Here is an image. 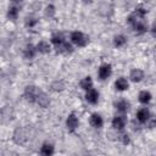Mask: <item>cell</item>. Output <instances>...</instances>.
Wrapping results in <instances>:
<instances>
[{
	"mask_svg": "<svg viewBox=\"0 0 156 156\" xmlns=\"http://www.w3.org/2000/svg\"><path fill=\"white\" fill-rule=\"evenodd\" d=\"M35 50L39 51L40 54H48V52H50V45L46 41H39L35 46Z\"/></svg>",
	"mask_w": 156,
	"mask_h": 156,
	"instance_id": "e0dca14e",
	"label": "cell"
},
{
	"mask_svg": "<svg viewBox=\"0 0 156 156\" xmlns=\"http://www.w3.org/2000/svg\"><path fill=\"white\" fill-rule=\"evenodd\" d=\"M56 51H57L58 54H71V52L73 51V49H72V45H71L69 43L65 41V43H62L61 45L56 46Z\"/></svg>",
	"mask_w": 156,
	"mask_h": 156,
	"instance_id": "9a60e30c",
	"label": "cell"
},
{
	"mask_svg": "<svg viewBox=\"0 0 156 156\" xmlns=\"http://www.w3.org/2000/svg\"><path fill=\"white\" fill-rule=\"evenodd\" d=\"M85 100H87L89 104H91V105L98 104V101H99V93H98L95 89L88 90L87 94H85Z\"/></svg>",
	"mask_w": 156,
	"mask_h": 156,
	"instance_id": "9c48e42d",
	"label": "cell"
},
{
	"mask_svg": "<svg viewBox=\"0 0 156 156\" xmlns=\"http://www.w3.org/2000/svg\"><path fill=\"white\" fill-rule=\"evenodd\" d=\"M128 87H129V83H128V80H127L124 77H121V78H118V79L115 82V88H116L118 91H124V90L128 89Z\"/></svg>",
	"mask_w": 156,
	"mask_h": 156,
	"instance_id": "7c38bea8",
	"label": "cell"
},
{
	"mask_svg": "<svg viewBox=\"0 0 156 156\" xmlns=\"http://www.w3.org/2000/svg\"><path fill=\"white\" fill-rule=\"evenodd\" d=\"M80 88L83 89V90H90V89H93V80H91V78L88 76V77H84L82 80H80Z\"/></svg>",
	"mask_w": 156,
	"mask_h": 156,
	"instance_id": "d6986e66",
	"label": "cell"
},
{
	"mask_svg": "<svg viewBox=\"0 0 156 156\" xmlns=\"http://www.w3.org/2000/svg\"><path fill=\"white\" fill-rule=\"evenodd\" d=\"M90 124L94 127V128H101L102 124H104V121H102V117L99 115V113H93L90 116Z\"/></svg>",
	"mask_w": 156,
	"mask_h": 156,
	"instance_id": "4fadbf2b",
	"label": "cell"
},
{
	"mask_svg": "<svg viewBox=\"0 0 156 156\" xmlns=\"http://www.w3.org/2000/svg\"><path fill=\"white\" fill-rule=\"evenodd\" d=\"M0 74H1V71H0Z\"/></svg>",
	"mask_w": 156,
	"mask_h": 156,
	"instance_id": "d4e9b609",
	"label": "cell"
},
{
	"mask_svg": "<svg viewBox=\"0 0 156 156\" xmlns=\"http://www.w3.org/2000/svg\"><path fill=\"white\" fill-rule=\"evenodd\" d=\"M45 10H46V11H45L46 16H49V17H51V16L54 15V12H55V7H54V5H48Z\"/></svg>",
	"mask_w": 156,
	"mask_h": 156,
	"instance_id": "cb8c5ba5",
	"label": "cell"
},
{
	"mask_svg": "<svg viewBox=\"0 0 156 156\" xmlns=\"http://www.w3.org/2000/svg\"><path fill=\"white\" fill-rule=\"evenodd\" d=\"M127 124V117L126 116H116L112 119V127L117 130H122Z\"/></svg>",
	"mask_w": 156,
	"mask_h": 156,
	"instance_id": "8992f818",
	"label": "cell"
},
{
	"mask_svg": "<svg viewBox=\"0 0 156 156\" xmlns=\"http://www.w3.org/2000/svg\"><path fill=\"white\" fill-rule=\"evenodd\" d=\"M66 40H65V37H63V34L62 33H55V34H52V37H51V43L55 45V46H58V45H61L62 43H65Z\"/></svg>",
	"mask_w": 156,
	"mask_h": 156,
	"instance_id": "ac0fdd59",
	"label": "cell"
},
{
	"mask_svg": "<svg viewBox=\"0 0 156 156\" xmlns=\"http://www.w3.org/2000/svg\"><path fill=\"white\" fill-rule=\"evenodd\" d=\"M146 12L147 11L144 7L139 6V7L135 9V11L133 13H130L128 16V22L132 24V28L136 34H143L147 29V24H146V22L144 20Z\"/></svg>",
	"mask_w": 156,
	"mask_h": 156,
	"instance_id": "6da1fadb",
	"label": "cell"
},
{
	"mask_svg": "<svg viewBox=\"0 0 156 156\" xmlns=\"http://www.w3.org/2000/svg\"><path fill=\"white\" fill-rule=\"evenodd\" d=\"M112 73V67L110 63H104L99 67V71H98V76L101 80H106Z\"/></svg>",
	"mask_w": 156,
	"mask_h": 156,
	"instance_id": "277c9868",
	"label": "cell"
},
{
	"mask_svg": "<svg viewBox=\"0 0 156 156\" xmlns=\"http://www.w3.org/2000/svg\"><path fill=\"white\" fill-rule=\"evenodd\" d=\"M151 115H150V111L146 108V107H143L140 110H138L136 112V119L140 122V123H146L149 119H150Z\"/></svg>",
	"mask_w": 156,
	"mask_h": 156,
	"instance_id": "52a82bcc",
	"label": "cell"
},
{
	"mask_svg": "<svg viewBox=\"0 0 156 156\" xmlns=\"http://www.w3.org/2000/svg\"><path fill=\"white\" fill-rule=\"evenodd\" d=\"M18 11H20V7L16 6V4H12L10 7H9V11H7V18L9 20H17L18 17Z\"/></svg>",
	"mask_w": 156,
	"mask_h": 156,
	"instance_id": "5bb4252c",
	"label": "cell"
},
{
	"mask_svg": "<svg viewBox=\"0 0 156 156\" xmlns=\"http://www.w3.org/2000/svg\"><path fill=\"white\" fill-rule=\"evenodd\" d=\"M24 23H26V26H27V27L33 28V27L38 23V20H37L34 16H27V17H26V22H24Z\"/></svg>",
	"mask_w": 156,
	"mask_h": 156,
	"instance_id": "603a6c76",
	"label": "cell"
},
{
	"mask_svg": "<svg viewBox=\"0 0 156 156\" xmlns=\"http://www.w3.org/2000/svg\"><path fill=\"white\" fill-rule=\"evenodd\" d=\"M79 124V121H78V117L74 115V113H69L67 119H66V127L69 132H74L76 128L78 127Z\"/></svg>",
	"mask_w": 156,
	"mask_h": 156,
	"instance_id": "5b68a950",
	"label": "cell"
},
{
	"mask_svg": "<svg viewBox=\"0 0 156 156\" xmlns=\"http://www.w3.org/2000/svg\"><path fill=\"white\" fill-rule=\"evenodd\" d=\"M71 41H72L74 45L83 48V46H85V45L89 43V38H88V35H85L84 33L76 30V32H72V33H71Z\"/></svg>",
	"mask_w": 156,
	"mask_h": 156,
	"instance_id": "7a4b0ae2",
	"label": "cell"
},
{
	"mask_svg": "<svg viewBox=\"0 0 156 156\" xmlns=\"http://www.w3.org/2000/svg\"><path fill=\"white\" fill-rule=\"evenodd\" d=\"M116 108L119 111V112H122V113H124V112H127L128 111V108H129V102L127 101V100H119V101H117L116 102Z\"/></svg>",
	"mask_w": 156,
	"mask_h": 156,
	"instance_id": "44dd1931",
	"label": "cell"
},
{
	"mask_svg": "<svg viewBox=\"0 0 156 156\" xmlns=\"http://www.w3.org/2000/svg\"><path fill=\"white\" fill-rule=\"evenodd\" d=\"M55 152V147L52 144L50 143H44L40 147V151H39V155L40 156H52Z\"/></svg>",
	"mask_w": 156,
	"mask_h": 156,
	"instance_id": "ba28073f",
	"label": "cell"
},
{
	"mask_svg": "<svg viewBox=\"0 0 156 156\" xmlns=\"http://www.w3.org/2000/svg\"><path fill=\"white\" fill-rule=\"evenodd\" d=\"M129 78H130L132 82L138 83V82H140V80L144 78V72H143L141 69H139V68H134V69L130 71V76H129Z\"/></svg>",
	"mask_w": 156,
	"mask_h": 156,
	"instance_id": "8fae6325",
	"label": "cell"
},
{
	"mask_svg": "<svg viewBox=\"0 0 156 156\" xmlns=\"http://www.w3.org/2000/svg\"><path fill=\"white\" fill-rule=\"evenodd\" d=\"M139 101H140L141 104H144V105L149 104V102L151 101V94H150V91H147V90L140 91V93H139Z\"/></svg>",
	"mask_w": 156,
	"mask_h": 156,
	"instance_id": "ffe728a7",
	"label": "cell"
},
{
	"mask_svg": "<svg viewBox=\"0 0 156 156\" xmlns=\"http://www.w3.org/2000/svg\"><path fill=\"white\" fill-rule=\"evenodd\" d=\"M35 52H37L35 46H33L32 44H28V45L26 46L24 51H23V55H24V57H26V58L30 60V58H33V57L35 56Z\"/></svg>",
	"mask_w": 156,
	"mask_h": 156,
	"instance_id": "2e32d148",
	"label": "cell"
},
{
	"mask_svg": "<svg viewBox=\"0 0 156 156\" xmlns=\"http://www.w3.org/2000/svg\"><path fill=\"white\" fill-rule=\"evenodd\" d=\"M39 91H40V89L37 88L35 85H27L26 89H24V98H26V100L29 101V102H35Z\"/></svg>",
	"mask_w": 156,
	"mask_h": 156,
	"instance_id": "3957f363",
	"label": "cell"
},
{
	"mask_svg": "<svg viewBox=\"0 0 156 156\" xmlns=\"http://www.w3.org/2000/svg\"><path fill=\"white\" fill-rule=\"evenodd\" d=\"M35 104H38V105L41 106V107H48V106H49L50 100H49L48 95H46L43 90L39 91V94H38V96H37V100H35Z\"/></svg>",
	"mask_w": 156,
	"mask_h": 156,
	"instance_id": "30bf717a",
	"label": "cell"
},
{
	"mask_svg": "<svg viewBox=\"0 0 156 156\" xmlns=\"http://www.w3.org/2000/svg\"><path fill=\"white\" fill-rule=\"evenodd\" d=\"M126 43H127V38H126L124 35H122V34L116 35V37L113 38V45H115L116 48H121V46H123Z\"/></svg>",
	"mask_w": 156,
	"mask_h": 156,
	"instance_id": "7402d4cb",
	"label": "cell"
}]
</instances>
